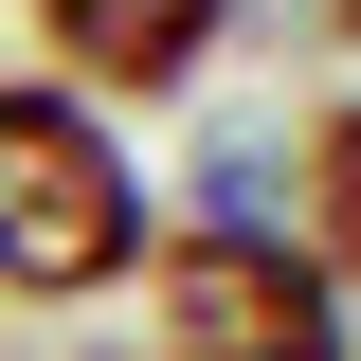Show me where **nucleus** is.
I'll use <instances>...</instances> for the list:
<instances>
[{"mask_svg": "<svg viewBox=\"0 0 361 361\" xmlns=\"http://www.w3.org/2000/svg\"><path fill=\"white\" fill-rule=\"evenodd\" d=\"M163 235V163L127 145V109H90L54 73H0V307H109Z\"/></svg>", "mask_w": 361, "mask_h": 361, "instance_id": "obj_1", "label": "nucleus"}, {"mask_svg": "<svg viewBox=\"0 0 361 361\" xmlns=\"http://www.w3.org/2000/svg\"><path fill=\"white\" fill-rule=\"evenodd\" d=\"M127 289H145V361H361V307L307 271L289 217H163Z\"/></svg>", "mask_w": 361, "mask_h": 361, "instance_id": "obj_2", "label": "nucleus"}, {"mask_svg": "<svg viewBox=\"0 0 361 361\" xmlns=\"http://www.w3.org/2000/svg\"><path fill=\"white\" fill-rule=\"evenodd\" d=\"M18 73L90 90V109H180V90H217L235 54V0H18Z\"/></svg>", "mask_w": 361, "mask_h": 361, "instance_id": "obj_3", "label": "nucleus"}, {"mask_svg": "<svg viewBox=\"0 0 361 361\" xmlns=\"http://www.w3.org/2000/svg\"><path fill=\"white\" fill-rule=\"evenodd\" d=\"M289 235H307V271L361 307V73L325 90L307 127H289Z\"/></svg>", "mask_w": 361, "mask_h": 361, "instance_id": "obj_4", "label": "nucleus"}, {"mask_svg": "<svg viewBox=\"0 0 361 361\" xmlns=\"http://www.w3.org/2000/svg\"><path fill=\"white\" fill-rule=\"evenodd\" d=\"M180 217H289V145H253V127H217L199 163H180Z\"/></svg>", "mask_w": 361, "mask_h": 361, "instance_id": "obj_5", "label": "nucleus"}, {"mask_svg": "<svg viewBox=\"0 0 361 361\" xmlns=\"http://www.w3.org/2000/svg\"><path fill=\"white\" fill-rule=\"evenodd\" d=\"M307 18H325V54H343V73H361V0H307Z\"/></svg>", "mask_w": 361, "mask_h": 361, "instance_id": "obj_6", "label": "nucleus"}, {"mask_svg": "<svg viewBox=\"0 0 361 361\" xmlns=\"http://www.w3.org/2000/svg\"><path fill=\"white\" fill-rule=\"evenodd\" d=\"M90 361H145V343H90Z\"/></svg>", "mask_w": 361, "mask_h": 361, "instance_id": "obj_7", "label": "nucleus"}]
</instances>
